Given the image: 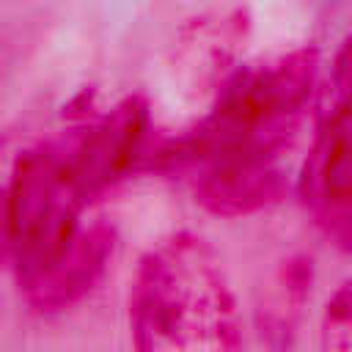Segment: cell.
I'll use <instances>...</instances> for the list:
<instances>
[{"label": "cell", "mask_w": 352, "mask_h": 352, "mask_svg": "<svg viewBox=\"0 0 352 352\" xmlns=\"http://www.w3.org/2000/svg\"><path fill=\"white\" fill-rule=\"evenodd\" d=\"M132 352H242L236 300L212 245L190 231L148 250L129 294Z\"/></svg>", "instance_id": "obj_1"}, {"label": "cell", "mask_w": 352, "mask_h": 352, "mask_svg": "<svg viewBox=\"0 0 352 352\" xmlns=\"http://www.w3.org/2000/svg\"><path fill=\"white\" fill-rule=\"evenodd\" d=\"M324 352H352V283L341 289L327 305L324 316Z\"/></svg>", "instance_id": "obj_2"}]
</instances>
